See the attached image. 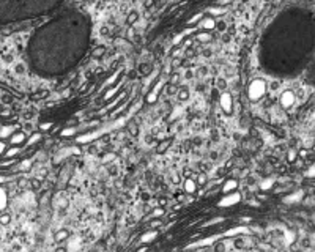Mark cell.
Returning <instances> with one entry per match:
<instances>
[{
  "instance_id": "obj_1",
  "label": "cell",
  "mask_w": 315,
  "mask_h": 252,
  "mask_svg": "<svg viewBox=\"0 0 315 252\" xmlns=\"http://www.w3.org/2000/svg\"><path fill=\"white\" fill-rule=\"evenodd\" d=\"M126 123V118H120L117 120L115 123H112L110 126H107V128H103V129H99L96 131V133H88V134H84V136H80L79 139H77V144H88V142H91V140H95L98 139L99 136H103V134H106V133H110L112 129H117V128H121Z\"/></svg>"
},
{
  "instance_id": "obj_2",
  "label": "cell",
  "mask_w": 315,
  "mask_h": 252,
  "mask_svg": "<svg viewBox=\"0 0 315 252\" xmlns=\"http://www.w3.org/2000/svg\"><path fill=\"white\" fill-rule=\"evenodd\" d=\"M266 93V82L263 79H254L247 87V96L251 101H258Z\"/></svg>"
},
{
  "instance_id": "obj_3",
  "label": "cell",
  "mask_w": 315,
  "mask_h": 252,
  "mask_svg": "<svg viewBox=\"0 0 315 252\" xmlns=\"http://www.w3.org/2000/svg\"><path fill=\"white\" fill-rule=\"evenodd\" d=\"M240 200H241V194L238 192V191H235V192L225 194L222 199L219 200L218 206H221V208H229V206H233L236 203H240Z\"/></svg>"
},
{
  "instance_id": "obj_4",
  "label": "cell",
  "mask_w": 315,
  "mask_h": 252,
  "mask_svg": "<svg viewBox=\"0 0 315 252\" xmlns=\"http://www.w3.org/2000/svg\"><path fill=\"white\" fill-rule=\"evenodd\" d=\"M219 106H221V109H222L225 113H230L232 112V107H233V98H232V95H230L229 91L221 93V96H219Z\"/></svg>"
},
{
  "instance_id": "obj_5",
  "label": "cell",
  "mask_w": 315,
  "mask_h": 252,
  "mask_svg": "<svg viewBox=\"0 0 315 252\" xmlns=\"http://www.w3.org/2000/svg\"><path fill=\"white\" fill-rule=\"evenodd\" d=\"M296 101V96H295V93L293 91H284L282 95H280V106H282L284 109H288L293 106V102Z\"/></svg>"
},
{
  "instance_id": "obj_6",
  "label": "cell",
  "mask_w": 315,
  "mask_h": 252,
  "mask_svg": "<svg viewBox=\"0 0 315 252\" xmlns=\"http://www.w3.org/2000/svg\"><path fill=\"white\" fill-rule=\"evenodd\" d=\"M164 84H165V80L164 79H161L158 82V84H154V87H153V90L148 93V96H147V102H154L158 99V95L161 93V90H162V87H164Z\"/></svg>"
},
{
  "instance_id": "obj_7",
  "label": "cell",
  "mask_w": 315,
  "mask_h": 252,
  "mask_svg": "<svg viewBox=\"0 0 315 252\" xmlns=\"http://www.w3.org/2000/svg\"><path fill=\"white\" fill-rule=\"evenodd\" d=\"M195 32V27H189V29H186V30H183L181 33H178L175 38H173V41H172V44L173 46H178V44H181L184 40H186V36L187 35H191V33H194Z\"/></svg>"
},
{
  "instance_id": "obj_8",
  "label": "cell",
  "mask_w": 315,
  "mask_h": 252,
  "mask_svg": "<svg viewBox=\"0 0 315 252\" xmlns=\"http://www.w3.org/2000/svg\"><path fill=\"white\" fill-rule=\"evenodd\" d=\"M195 27H200V29H203L205 32H208V30H213L214 27H216V21H214V18H203L200 22H198V25H195Z\"/></svg>"
},
{
  "instance_id": "obj_9",
  "label": "cell",
  "mask_w": 315,
  "mask_h": 252,
  "mask_svg": "<svg viewBox=\"0 0 315 252\" xmlns=\"http://www.w3.org/2000/svg\"><path fill=\"white\" fill-rule=\"evenodd\" d=\"M240 233H249V228H247L246 225H238V227L229 228L227 232L222 233V238L224 237H235V235H240Z\"/></svg>"
},
{
  "instance_id": "obj_10",
  "label": "cell",
  "mask_w": 315,
  "mask_h": 252,
  "mask_svg": "<svg viewBox=\"0 0 315 252\" xmlns=\"http://www.w3.org/2000/svg\"><path fill=\"white\" fill-rule=\"evenodd\" d=\"M184 191L187 194H194L195 191H197V181H195V178H191V177H187L184 180Z\"/></svg>"
},
{
  "instance_id": "obj_11",
  "label": "cell",
  "mask_w": 315,
  "mask_h": 252,
  "mask_svg": "<svg viewBox=\"0 0 315 252\" xmlns=\"http://www.w3.org/2000/svg\"><path fill=\"white\" fill-rule=\"evenodd\" d=\"M236 188H238V181L236 180H227L222 186V192L224 194H230V192H235Z\"/></svg>"
},
{
  "instance_id": "obj_12",
  "label": "cell",
  "mask_w": 315,
  "mask_h": 252,
  "mask_svg": "<svg viewBox=\"0 0 315 252\" xmlns=\"http://www.w3.org/2000/svg\"><path fill=\"white\" fill-rule=\"evenodd\" d=\"M192 38H194V41H198V43H208L211 40V35L208 32H202V33H195Z\"/></svg>"
},
{
  "instance_id": "obj_13",
  "label": "cell",
  "mask_w": 315,
  "mask_h": 252,
  "mask_svg": "<svg viewBox=\"0 0 315 252\" xmlns=\"http://www.w3.org/2000/svg\"><path fill=\"white\" fill-rule=\"evenodd\" d=\"M156 237H158V232H156V230H151V232L143 233L142 237H140V241H142V243H150V241H153Z\"/></svg>"
},
{
  "instance_id": "obj_14",
  "label": "cell",
  "mask_w": 315,
  "mask_h": 252,
  "mask_svg": "<svg viewBox=\"0 0 315 252\" xmlns=\"http://www.w3.org/2000/svg\"><path fill=\"white\" fill-rule=\"evenodd\" d=\"M7 202H8L7 191H5L2 186H0V211H3L5 208H7Z\"/></svg>"
},
{
  "instance_id": "obj_15",
  "label": "cell",
  "mask_w": 315,
  "mask_h": 252,
  "mask_svg": "<svg viewBox=\"0 0 315 252\" xmlns=\"http://www.w3.org/2000/svg\"><path fill=\"white\" fill-rule=\"evenodd\" d=\"M11 142H13L14 145H19V144H24L25 142V134L24 133H16L11 136Z\"/></svg>"
},
{
  "instance_id": "obj_16",
  "label": "cell",
  "mask_w": 315,
  "mask_h": 252,
  "mask_svg": "<svg viewBox=\"0 0 315 252\" xmlns=\"http://www.w3.org/2000/svg\"><path fill=\"white\" fill-rule=\"evenodd\" d=\"M301 197H302V192L300 191V192H296V194H291L290 197H285L284 202H285V203H293V202H298V200H300Z\"/></svg>"
},
{
  "instance_id": "obj_17",
  "label": "cell",
  "mask_w": 315,
  "mask_h": 252,
  "mask_svg": "<svg viewBox=\"0 0 315 252\" xmlns=\"http://www.w3.org/2000/svg\"><path fill=\"white\" fill-rule=\"evenodd\" d=\"M208 13L211 14V18H213V16H221V14H224V13H225V8H221V7H211V8H208Z\"/></svg>"
},
{
  "instance_id": "obj_18",
  "label": "cell",
  "mask_w": 315,
  "mask_h": 252,
  "mask_svg": "<svg viewBox=\"0 0 315 252\" xmlns=\"http://www.w3.org/2000/svg\"><path fill=\"white\" fill-rule=\"evenodd\" d=\"M118 76H120V71H117V73H114V74L110 76V77H109V79H107V80H106V82H104V84H103V88H106V87L112 85L114 82H115V80L118 79Z\"/></svg>"
},
{
  "instance_id": "obj_19",
  "label": "cell",
  "mask_w": 315,
  "mask_h": 252,
  "mask_svg": "<svg viewBox=\"0 0 315 252\" xmlns=\"http://www.w3.org/2000/svg\"><path fill=\"white\" fill-rule=\"evenodd\" d=\"M118 88H120V85H115L114 88H110V90L106 93V95H104V99H106V101H107V99H110V98H112V96L115 95V93L118 91Z\"/></svg>"
},
{
  "instance_id": "obj_20",
  "label": "cell",
  "mask_w": 315,
  "mask_h": 252,
  "mask_svg": "<svg viewBox=\"0 0 315 252\" xmlns=\"http://www.w3.org/2000/svg\"><path fill=\"white\" fill-rule=\"evenodd\" d=\"M202 19H203V13H197L195 16H192V18L187 21V24L191 25V24H194V22H200Z\"/></svg>"
},
{
  "instance_id": "obj_21",
  "label": "cell",
  "mask_w": 315,
  "mask_h": 252,
  "mask_svg": "<svg viewBox=\"0 0 315 252\" xmlns=\"http://www.w3.org/2000/svg\"><path fill=\"white\" fill-rule=\"evenodd\" d=\"M13 129H14V126H5V128L0 131V137H5V136H10L11 133H13Z\"/></svg>"
},
{
  "instance_id": "obj_22",
  "label": "cell",
  "mask_w": 315,
  "mask_h": 252,
  "mask_svg": "<svg viewBox=\"0 0 315 252\" xmlns=\"http://www.w3.org/2000/svg\"><path fill=\"white\" fill-rule=\"evenodd\" d=\"M208 178H210V177H207V175L200 173V175H198V177L195 178V181H197V186H198V184H200V186H203V184H205V183L208 181Z\"/></svg>"
},
{
  "instance_id": "obj_23",
  "label": "cell",
  "mask_w": 315,
  "mask_h": 252,
  "mask_svg": "<svg viewBox=\"0 0 315 252\" xmlns=\"http://www.w3.org/2000/svg\"><path fill=\"white\" fill-rule=\"evenodd\" d=\"M187 98H189V91H187L186 88H183V90L178 91V99H180V101H186Z\"/></svg>"
},
{
  "instance_id": "obj_24",
  "label": "cell",
  "mask_w": 315,
  "mask_h": 252,
  "mask_svg": "<svg viewBox=\"0 0 315 252\" xmlns=\"http://www.w3.org/2000/svg\"><path fill=\"white\" fill-rule=\"evenodd\" d=\"M271 186H273V180L268 178V180H265V181L260 184V188H262L263 191H268V188H271Z\"/></svg>"
},
{
  "instance_id": "obj_25",
  "label": "cell",
  "mask_w": 315,
  "mask_h": 252,
  "mask_svg": "<svg viewBox=\"0 0 315 252\" xmlns=\"http://www.w3.org/2000/svg\"><path fill=\"white\" fill-rule=\"evenodd\" d=\"M222 221H224V217H214V219H211V221H208V222L203 224V227L213 225V224H219V222H222Z\"/></svg>"
},
{
  "instance_id": "obj_26",
  "label": "cell",
  "mask_w": 315,
  "mask_h": 252,
  "mask_svg": "<svg viewBox=\"0 0 315 252\" xmlns=\"http://www.w3.org/2000/svg\"><path fill=\"white\" fill-rule=\"evenodd\" d=\"M18 153H19V147H13V148H10L7 151V158H11V156L18 155Z\"/></svg>"
},
{
  "instance_id": "obj_27",
  "label": "cell",
  "mask_w": 315,
  "mask_h": 252,
  "mask_svg": "<svg viewBox=\"0 0 315 252\" xmlns=\"http://www.w3.org/2000/svg\"><path fill=\"white\" fill-rule=\"evenodd\" d=\"M162 214H164V210H162V208H156V210H153V213H151L153 217H161Z\"/></svg>"
},
{
  "instance_id": "obj_28",
  "label": "cell",
  "mask_w": 315,
  "mask_h": 252,
  "mask_svg": "<svg viewBox=\"0 0 315 252\" xmlns=\"http://www.w3.org/2000/svg\"><path fill=\"white\" fill-rule=\"evenodd\" d=\"M66 237H68V232H66V230H62V232L57 233V237H55V238H57V241H62V239H65Z\"/></svg>"
},
{
  "instance_id": "obj_29",
  "label": "cell",
  "mask_w": 315,
  "mask_h": 252,
  "mask_svg": "<svg viewBox=\"0 0 315 252\" xmlns=\"http://www.w3.org/2000/svg\"><path fill=\"white\" fill-rule=\"evenodd\" d=\"M41 139V134H33L32 137H30V140H29V145H32V144H36L38 140Z\"/></svg>"
},
{
  "instance_id": "obj_30",
  "label": "cell",
  "mask_w": 315,
  "mask_h": 252,
  "mask_svg": "<svg viewBox=\"0 0 315 252\" xmlns=\"http://www.w3.org/2000/svg\"><path fill=\"white\" fill-rule=\"evenodd\" d=\"M136 21H137V13H131L128 16V24H134Z\"/></svg>"
},
{
  "instance_id": "obj_31",
  "label": "cell",
  "mask_w": 315,
  "mask_h": 252,
  "mask_svg": "<svg viewBox=\"0 0 315 252\" xmlns=\"http://www.w3.org/2000/svg\"><path fill=\"white\" fill-rule=\"evenodd\" d=\"M10 221H11L10 214H2V216H0V222H2V224H8Z\"/></svg>"
},
{
  "instance_id": "obj_32",
  "label": "cell",
  "mask_w": 315,
  "mask_h": 252,
  "mask_svg": "<svg viewBox=\"0 0 315 252\" xmlns=\"http://www.w3.org/2000/svg\"><path fill=\"white\" fill-rule=\"evenodd\" d=\"M71 134H74V128H66L62 131V136H71Z\"/></svg>"
},
{
  "instance_id": "obj_33",
  "label": "cell",
  "mask_w": 315,
  "mask_h": 252,
  "mask_svg": "<svg viewBox=\"0 0 315 252\" xmlns=\"http://www.w3.org/2000/svg\"><path fill=\"white\" fill-rule=\"evenodd\" d=\"M103 54H104V49H103V47H98L96 52H93V57H101Z\"/></svg>"
},
{
  "instance_id": "obj_34",
  "label": "cell",
  "mask_w": 315,
  "mask_h": 252,
  "mask_svg": "<svg viewBox=\"0 0 315 252\" xmlns=\"http://www.w3.org/2000/svg\"><path fill=\"white\" fill-rule=\"evenodd\" d=\"M29 167H30V161H24V162H22V166H21V170H27Z\"/></svg>"
},
{
  "instance_id": "obj_35",
  "label": "cell",
  "mask_w": 315,
  "mask_h": 252,
  "mask_svg": "<svg viewBox=\"0 0 315 252\" xmlns=\"http://www.w3.org/2000/svg\"><path fill=\"white\" fill-rule=\"evenodd\" d=\"M178 80H180V74H176V73H175V74H173V77L170 79V84H176Z\"/></svg>"
},
{
  "instance_id": "obj_36",
  "label": "cell",
  "mask_w": 315,
  "mask_h": 252,
  "mask_svg": "<svg viewBox=\"0 0 315 252\" xmlns=\"http://www.w3.org/2000/svg\"><path fill=\"white\" fill-rule=\"evenodd\" d=\"M306 175H307V177H315V166H314V167H312V169H311V170H309Z\"/></svg>"
},
{
  "instance_id": "obj_37",
  "label": "cell",
  "mask_w": 315,
  "mask_h": 252,
  "mask_svg": "<svg viewBox=\"0 0 315 252\" xmlns=\"http://www.w3.org/2000/svg\"><path fill=\"white\" fill-rule=\"evenodd\" d=\"M51 126H52L51 123H43V125H41V129H44V131H47L49 128H51Z\"/></svg>"
},
{
  "instance_id": "obj_38",
  "label": "cell",
  "mask_w": 315,
  "mask_h": 252,
  "mask_svg": "<svg viewBox=\"0 0 315 252\" xmlns=\"http://www.w3.org/2000/svg\"><path fill=\"white\" fill-rule=\"evenodd\" d=\"M288 159H290V161L295 159V151H290V153H288Z\"/></svg>"
},
{
  "instance_id": "obj_39",
  "label": "cell",
  "mask_w": 315,
  "mask_h": 252,
  "mask_svg": "<svg viewBox=\"0 0 315 252\" xmlns=\"http://www.w3.org/2000/svg\"><path fill=\"white\" fill-rule=\"evenodd\" d=\"M3 150H5V144H3V142H0V155L3 153Z\"/></svg>"
},
{
  "instance_id": "obj_40",
  "label": "cell",
  "mask_w": 315,
  "mask_h": 252,
  "mask_svg": "<svg viewBox=\"0 0 315 252\" xmlns=\"http://www.w3.org/2000/svg\"><path fill=\"white\" fill-rule=\"evenodd\" d=\"M131 36H134V30H132V29L128 30V38H131Z\"/></svg>"
},
{
  "instance_id": "obj_41",
  "label": "cell",
  "mask_w": 315,
  "mask_h": 252,
  "mask_svg": "<svg viewBox=\"0 0 315 252\" xmlns=\"http://www.w3.org/2000/svg\"><path fill=\"white\" fill-rule=\"evenodd\" d=\"M112 158H114V155H109V156H106V158H104V162L110 161V159H112Z\"/></svg>"
},
{
  "instance_id": "obj_42",
  "label": "cell",
  "mask_w": 315,
  "mask_h": 252,
  "mask_svg": "<svg viewBox=\"0 0 315 252\" xmlns=\"http://www.w3.org/2000/svg\"><path fill=\"white\" fill-rule=\"evenodd\" d=\"M137 252H147V248H142V249H139Z\"/></svg>"
}]
</instances>
